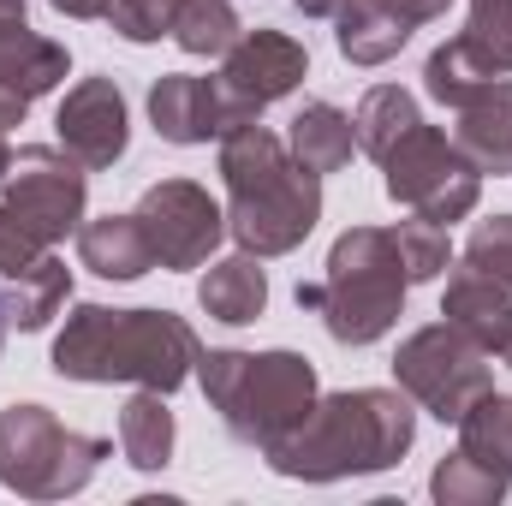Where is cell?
Instances as JSON below:
<instances>
[{"instance_id": "6", "label": "cell", "mask_w": 512, "mask_h": 506, "mask_svg": "<svg viewBox=\"0 0 512 506\" xmlns=\"http://www.w3.org/2000/svg\"><path fill=\"white\" fill-rule=\"evenodd\" d=\"M108 453L114 447L102 435H78L42 405H6L0 411V483L18 489L24 501L78 495Z\"/></svg>"}, {"instance_id": "1", "label": "cell", "mask_w": 512, "mask_h": 506, "mask_svg": "<svg viewBox=\"0 0 512 506\" xmlns=\"http://www.w3.org/2000/svg\"><path fill=\"white\" fill-rule=\"evenodd\" d=\"M227 233L251 256L298 251L322 221V173H310L268 126H233L221 137Z\"/></svg>"}, {"instance_id": "20", "label": "cell", "mask_w": 512, "mask_h": 506, "mask_svg": "<svg viewBox=\"0 0 512 506\" xmlns=\"http://www.w3.org/2000/svg\"><path fill=\"white\" fill-rule=\"evenodd\" d=\"M441 316L453 322V328H465L483 352H495L501 346V334H507V316H512V292L507 286H495V280H483V274H453L447 280V304H441Z\"/></svg>"}, {"instance_id": "17", "label": "cell", "mask_w": 512, "mask_h": 506, "mask_svg": "<svg viewBox=\"0 0 512 506\" xmlns=\"http://www.w3.org/2000/svg\"><path fill=\"white\" fill-rule=\"evenodd\" d=\"M66 298H72V268H66L54 251L42 256V262H30V268H18L12 280H0L6 322H12V328H24V334L48 328V322L60 316V304H66Z\"/></svg>"}, {"instance_id": "11", "label": "cell", "mask_w": 512, "mask_h": 506, "mask_svg": "<svg viewBox=\"0 0 512 506\" xmlns=\"http://www.w3.org/2000/svg\"><path fill=\"white\" fill-rule=\"evenodd\" d=\"M131 215H137V227H143V239H149V251H155L161 268H203L209 251L221 245V233H227L221 203L203 185H191V179L149 185Z\"/></svg>"}, {"instance_id": "35", "label": "cell", "mask_w": 512, "mask_h": 506, "mask_svg": "<svg viewBox=\"0 0 512 506\" xmlns=\"http://www.w3.org/2000/svg\"><path fill=\"white\" fill-rule=\"evenodd\" d=\"M495 352H501V358L512 364V316H507V334H501V346H495Z\"/></svg>"}, {"instance_id": "31", "label": "cell", "mask_w": 512, "mask_h": 506, "mask_svg": "<svg viewBox=\"0 0 512 506\" xmlns=\"http://www.w3.org/2000/svg\"><path fill=\"white\" fill-rule=\"evenodd\" d=\"M382 6L393 12V18H405V24L417 30V24H429V18H441V12H447L453 0H382Z\"/></svg>"}, {"instance_id": "37", "label": "cell", "mask_w": 512, "mask_h": 506, "mask_svg": "<svg viewBox=\"0 0 512 506\" xmlns=\"http://www.w3.org/2000/svg\"><path fill=\"white\" fill-rule=\"evenodd\" d=\"M6 328H12V322H6V304H0V346H6Z\"/></svg>"}, {"instance_id": "13", "label": "cell", "mask_w": 512, "mask_h": 506, "mask_svg": "<svg viewBox=\"0 0 512 506\" xmlns=\"http://www.w3.org/2000/svg\"><path fill=\"white\" fill-rule=\"evenodd\" d=\"M60 143H66V155L72 161H84L90 173H102V167H114L120 155H126V96H120V84L114 78H84L66 102H60Z\"/></svg>"}, {"instance_id": "15", "label": "cell", "mask_w": 512, "mask_h": 506, "mask_svg": "<svg viewBox=\"0 0 512 506\" xmlns=\"http://www.w3.org/2000/svg\"><path fill=\"white\" fill-rule=\"evenodd\" d=\"M149 120L167 143H209V137H227V96L221 84L209 78H191V72H167L155 78L149 90Z\"/></svg>"}, {"instance_id": "16", "label": "cell", "mask_w": 512, "mask_h": 506, "mask_svg": "<svg viewBox=\"0 0 512 506\" xmlns=\"http://www.w3.org/2000/svg\"><path fill=\"white\" fill-rule=\"evenodd\" d=\"M459 155L477 173H512V84L495 78L489 90H477L459 108V131H453Z\"/></svg>"}, {"instance_id": "3", "label": "cell", "mask_w": 512, "mask_h": 506, "mask_svg": "<svg viewBox=\"0 0 512 506\" xmlns=\"http://www.w3.org/2000/svg\"><path fill=\"white\" fill-rule=\"evenodd\" d=\"M417 435V417L399 393L387 387H346V393H328L316 399V411L304 417V429H292L268 465L280 477H298V483H340V477H370L405 459Z\"/></svg>"}, {"instance_id": "14", "label": "cell", "mask_w": 512, "mask_h": 506, "mask_svg": "<svg viewBox=\"0 0 512 506\" xmlns=\"http://www.w3.org/2000/svg\"><path fill=\"white\" fill-rule=\"evenodd\" d=\"M66 78V48L48 36H30L24 18L0 24V131L18 126L36 96H48Z\"/></svg>"}, {"instance_id": "36", "label": "cell", "mask_w": 512, "mask_h": 506, "mask_svg": "<svg viewBox=\"0 0 512 506\" xmlns=\"http://www.w3.org/2000/svg\"><path fill=\"white\" fill-rule=\"evenodd\" d=\"M6 167H12V149H6V137H0V179H6Z\"/></svg>"}, {"instance_id": "25", "label": "cell", "mask_w": 512, "mask_h": 506, "mask_svg": "<svg viewBox=\"0 0 512 506\" xmlns=\"http://www.w3.org/2000/svg\"><path fill=\"white\" fill-rule=\"evenodd\" d=\"M411 126H417V102H411V90H399V84H376V90L358 102V114H352L358 149H364V155H376V161H382V155Z\"/></svg>"}, {"instance_id": "22", "label": "cell", "mask_w": 512, "mask_h": 506, "mask_svg": "<svg viewBox=\"0 0 512 506\" xmlns=\"http://www.w3.org/2000/svg\"><path fill=\"white\" fill-rule=\"evenodd\" d=\"M334 36H340V54H346L352 66H382V60H393V54L411 42V24L393 18L382 0H346Z\"/></svg>"}, {"instance_id": "24", "label": "cell", "mask_w": 512, "mask_h": 506, "mask_svg": "<svg viewBox=\"0 0 512 506\" xmlns=\"http://www.w3.org/2000/svg\"><path fill=\"white\" fill-rule=\"evenodd\" d=\"M512 483L507 465H489V459H477V453H453V459H441L435 465V477H429V489H435V501L441 506H489L501 501Z\"/></svg>"}, {"instance_id": "34", "label": "cell", "mask_w": 512, "mask_h": 506, "mask_svg": "<svg viewBox=\"0 0 512 506\" xmlns=\"http://www.w3.org/2000/svg\"><path fill=\"white\" fill-rule=\"evenodd\" d=\"M6 18H24V0H0V24Z\"/></svg>"}, {"instance_id": "27", "label": "cell", "mask_w": 512, "mask_h": 506, "mask_svg": "<svg viewBox=\"0 0 512 506\" xmlns=\"http://www.w3.org/2000/svg\"><path fill=\"white\" fill-rule=\"evenodd\" d=\"M465 274H483L495 286L512 292V215H495V221H477V233L465 239Z\"/></svg>"}, {"instance_id": "32", "label": "cell", "mask_w": 512, "mask_h": 506, "mask_svg": "<svg viewBox=\"0 0 512 506\" xmlns=\"http://www.w3.org/2000/svg\"><path fill=\"white\" fill-rule=\"evenodd\" d=\"M54 12H66V18H108V6L114 0H48Z\"/></svg>"}, {"instance_id": "7", "label": "cell", "mask_w": 512, "mask_h": 506, "mask_svg": "<svg viewBox=\"0 0 512 506\" xmlns=\"http://www.w3.org/2000/svg\"><path fill=\"white\" fill-rule=\"evenodd\" d=\"M382 167H387V197L417 209L435 227H453L477 209V179L483 173L459 155V143H447V131L423 126V120L387 149Z\"/></svg>"}, {"instance_id": "26", "label": "cell", "mask_w": 512, "mask_h": 506, "mask_svg": "<svg viewBox=\"0 0 512 506\" xmlns=\"http://www.w3.org/2000/svg\"><path fill=\"white\" fill-rule=\"evenodd\" d=\"M239 12H233V0H179V12H173V42L185 48V54H227L233 42H239Z\"/></svg>"}, {"instance_id": "29", "label": "cell", "mask_w": 512, "mask_h": 506, "mask_svg": "<svg viewBox=\"0 0 512 506\" xmlns=\"http://www.w3.org/2000/svg\"><path fill=\"white\" fill-rule=\"evenodd\" d=\"M173 12H179V0H114L108 24L126 42H161V36H173Z\"/></svg>"}, {"instance_id": "10", "label": "cell", "mask_w": 512, "mask_h": 506, "mask_svg": "<svg viewBox=\"0 0 512 506\" xmlns=\"http://www.w3.org/2000/svg\"><path fill=\"white\" fill-rule=\"evenodd\" d=\"M512 72V0H471V24L423 66V90L441 108H465L477 90Z\"/></svg>"}, {"instance_id": "8", "label": "cell", "mask_w": 512, "mask_h": 506, "mask_svg": "<svg viewBox=\"0 0 512 506\" xmlns=\"http://www.w3.org/2000/svg\"><path fill=\"white\" fill-rule=\"evenodd\" d=\"M489 352L465 334V328H453V322H435V328H417L405 346H399V358H393V376L399 387L423 405V411H435L441 423H459L489 387V364H483Z\"/></svg>"}, {"instance_id": "2", "label": "cell", "mask_w": 512, "mask_h": 506, "mask_svg": "<svg viewBox=\"0 0 512 506\" xmlns=\"http://www.w3.org/2000/svg\"><path fill=\"white\" fill-rule=\"evenodd\" d=\"M203 358L191 322L173 310H108L78 304L66 316V334L54 340V370L66 381H137L155 393L185 387L191 364Z\"/></svg>"}, {"instance_id": "23", "label": "cell", "mask_w": 512, "mask_h": 506, "mask_svg": "<svg viewBox=\"0 0 512 506\" xmlns=\"http://www.w3.org/2000/svg\"><path fill=\"white\" fill-rule=\"evenodd\" d=\"M120 447L137 471H161L173 459V411H167V393L143 387L120 411Z\"/></svg>"}, {"instance_id": "5", "label": "cell", "mask_w": 512, "mask_h": 506, "mask_svg": "<svg viewBox=\"0 0 512 506\" xmlns=\"http://www.w3.org/2000/svg\"><path fill=\"white\" fill-rule=\"evenodd\" d=\"M197 364L227 435L256 453H274L316 411V370L298 352H209Z\"/></svg>"}, {"instance_id": "18", "label": "cell", "mask_w": 512, "mask_h": 506, "mask_svg": "<svg viewBox=\"0 0 512 506\" xmlns=\"http://www.w3.org/2000/svg\"><path fill=\"white\" fill-rule=\"evenodd\" d=\"M78 256H84V268H96L102 280H137V274L155 268V251H149L137 215L84 221V227H78Z\"/></svg>"}, {"instance_id": "12", "label": "cell", "mask_w": 512, "mask_h": 506, "mask_svg": "<svg viewBox=\"0 0 512 506\" xmlns=\"http://www.w3.org/2000/svg\"><path fill=\"white\" fill-rule=\"evenodd\" d=\"M310 72V54L304 42L280 36V30H239V42L227 48V66H221V96H227V120L233 126H251L262 120V108H274L280 96H292ZM227 126V131H233Z\"/></svg>"}, {"instance_id": "21", "label": "cell", "mask_w": 512, "mask_h": 506, "mask_svg": "<svg viewBox=\"0 0 512 506\" xmlns=\"http://www.w3.org/2000/svg\"><path fill=\"white\" fill-rule=\"evenodd\" d=\"M286 149L310 167V173H340L358 149V131H352V114H340L334 102H304L298 120H292V137Z\"/></svg>"}, {"instance_id": "33", "label": "cell", "mask_w": 512, "mask_h": 506, "mask_svg": "<svg viewBox=\"0 0 512 506\" xmlns=\"http://www.w3.org/2000/svg\"><path fill=\"white\" fill-rule=\"evenodd\" d=\"M292 6H298L304 18H340V6H346V0H292Z\"/></svg>"}, {"instance_id": "30", "label": "cell", "mask_w": 512, "mask_h": 506, "mask_svg": "<svg viewBox=\"0 0 512 506\" xmlns=\"http://www.w3.org/2000/svg\"><path fill=\"white\" fill-rule=\"evenodd\" d=\"M54 251V245H42V239H30L6 209H0V280H12L18 268H30V262H42V256Z\"/></svg>"}, {"instance_id": "4", "label": "cell", "mask_w": 512, "mask_h": 506, "mask_svg": "<svg viewBox=\"0 0 512 506\" xmlns=\"http://www.w3.org/2000/svg\"><path fill=\"white\" fill-rule=\"evenodd\" d=\"M405 286L411 274H405L393 227H352L334 239L328 274L298 286V310H316L340 346H370L399 322Z\"/></svg>"}, {"instance_id": "9", "label": "cell", "mask_w": 512, "mask_h": 506, "mask_svg": "<svg viewBox=\"0 0 512 506\" xmlns=\"http://www.w3.org/2000/svg\"><path fill=\"white\" fill-rule=\"evenodd\" d=\"M84 161H72L66 149H48V143H30V149H18L12 155V167H6V215L30 233V239H42V245H60L66 233H78V221H84Z\"/></svg>"}, {"instance_id": "19", "label": "cell", "mask_w": 512, "mask_h": 506, "mask_svg": "<svg viewBox=\"0 0 512 506\" xmlns=\"http://www.w3.org/2000/svg\"><path fill=\"white\" fill-rule=\"evenodd\" d=\"M197 298H203V310H209L215 322H233V328L256 322V316H262V304H268V274H262V256L239 251V256H227V262H215V268L203 274Z\"/></svg>"}, {"instance_id": "28", "label": "cell", "mask_w": 512, "mask_h": 506, "mask_svg": "<svg viewBox=\"0 0 512 506\" xmlns=\"http://www.w3.org/2000/svg\"><path fill=\"white\" fill-rule=\"evenodd\" d=\"M393 239H399V256H405L411 286H417V280H435V274L447 268V227H435V221L417 215V221H399Z\"/></svg>"}]
</instances>
